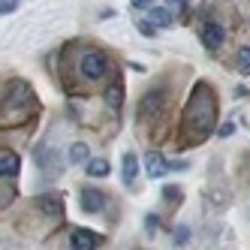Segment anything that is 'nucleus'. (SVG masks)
<instances>
[{"instance_id": "f257e3e1", "label": "nucleus", "mask_w": 250, "mask_h": 250, "mask_svg": "<svg viewBox=\"0 0 250 250\" xmlns=\"http://www.w3.org/2000/svg\"><path fill=\"white\" fill-rule=\"evenodd\" d=\"M105 73H109V61H105V55H100V51H87V55L82 58V76L84 79H103Z\"/></svg>"}, {"instance_id": "f03ea898", "label": "nucleus", "mask_w": 250, "mask_h": 250, "mask_svg": "<svg viewBox=\"0 0 250 250\" xmlns=\"http://www.w3.org/2000/svg\"><path fill=\"white\" fill-rule=\"evenodd\" d=\"M169 169H175L169 160L160 154V151H148V157H145V172L151 175V178H163Z\"/></svg>"}, {"instance_id": "7ed1b4c3", "label": "nucleus", "mask_w": 250, "mask_h": 250, "mask_svg": "<svg viewBox=\"0 0 250 250\" xmlns=\"http://www.w3.org/2000/svg\"><path fill=\"white\" fill-rule=\"evenodd\" d=\"M97 244H100V235L91 229H76L69 235V247L73 250H97Z\"/></svg>"}, {"instance_id": "20e7f679", "label": "nucleus", "mask_w": 250, "mask_h": 250, "mask_svg": "<svg viewBox=\"0 0 250 250\" xmlns=\"http://www.w3.org/2000/svg\"><path fill=\"white\" fill-rule=\"evenodd\" d=\"M223 40H226V30H223V24H217V21H208V24L202 27V42H205V48L217 51V48L223 45Z\"/></svg>"}, {"instance_id": "39448f33", "label": "nucleus", "mask_w": 250, "mask_h": 250, "mask_svg": "<svg viewBox=\"0 0 250 250\" xmlns=\"http://www.w3.org/2000/svg\"><path fill=\"white\" fill-rule=\"evenodd\" d=\"M79 202H82V208H84L87 214H94V211H103V205H105L103 193H100V190H94V187H84V190L79 193Z\"/></svg>"}, {"instance_id": "423d86ee", "label": "nucleus", "mask_w": 250, "mask_h": 250, "mask_svg": "<svg viewBox=\"0 0 250 250\" xmlns=\"http://www.w3.org/2000/svg\"><path fill=\"white\" fill-rule=\"evenodd\" d=\"M121 166H124V184H133L136 181V175H139V157L133 154V151H127L124 154V160H121Z\"/></svg>"}, {"instance_id": "0eeeda50", "label": "nucleus", "mask_w": 250, "mask_h": 250, "mask_svg": "<svg viewBox=\"0 0 250 250\" xmlns=\"http://www.w3.org/2000/svg\"><path fill=\"white\" fill-rule=\"evenodd\" d=\"M0 172H3V178L19 175V157H15V151H3V157H0Z\"/></svg>"}, {"instance_id": "6e6552de", "label": "nucleus", "mask_w": 250, "mask_h": 250, "mask_svg": "<svg viewBox=\"0 0 250 250\" xmlns=\"http://www.w3.org/2000/svg\"><path fill=\"white\" fill-rule=\"evenodd\" d=\"M91 151H87V145L84 142H76V145H69V163L73 166H79V163H91Z\"/></svg>"}, {"instance_id": "1a4fd4ad", "label": "nucleus", "mask_w": 250, "mask_h": 250, "mask_svg": "<svg viewBox=\"0 0 250 250\" xmlns=\"http://www.w3.org/2000/svg\"><path fill=\"white\" fill-rule=\"evenodd\" d=\"M151 21L160 24V27H172V12L163 9V6H151Z\"/></svg>"}, {"instance_id": "9d476101", "label": "nucleus", "mask_w": 250, "mask_h": 250, "mask_svg": "<svg viewBox=\"0 0 250 250\" xmlns=\"http://www.w3.org/2000/svg\"><path fill=\"white\" fill-rule=\"evenodd\" d=\"M87 175L91 178H105L109 175V163H105V160H91V163H87Z\"/></svg>"}, {"instance_id": "9b49d317", "label": "nucleus", "mask_w": 250, "mask_h": 250, "mask_svg": "<svg viewBox=\"0 0 250 250\" xmlns=\"http://www.w3.org/2000/svg\"><path fill=\"white\" fill-rule=\"evenodd\" d=\"M40 208H42L45 214H51V217H61V202L48 199V196H42V199H40Z\"/></svg>"}, {"instance_id": "f8f14e48", "label": "nucleus", "mask_w": 250, "mask_h": 250, "mask_svg": "<svg viewBox=\"0 0 250 250\" xmlns=\"http://www.w3.org/2000/svg\"><path fill=\"white\" fill-rule=\"evenodd\" d=\"M105 103H109L112 109H121V87H118V84L109 87V94H105Z\"/></svg>"}, {"instance_id": "ddd939ff", "label": "nucleus", "mask_w": 250, "mask_h": 250, "mask_svg": "<svg viewBox=\"0 0 250 250\" xmlns=\"http://www.w3.org/2000/svg\"><path fill=\"white\" fill-rule=\"evenodd\" d=\"M238 66H241V73H250V48L238 51Z\"/></svg>"}, {"instance_id": "4468645a", "label": "nucleus", "mask_w": 250, "mask_h": 250, "mask_svg": "<svg viewBox=\"0 0 250 250\" xmlns=\"http://www.w3.org/2000/svg\"><path fill=\"white\" fill-rule=\"evenodd\" d=\"M187 238H190V229L187 226H178L175 229V244H187Z\"/></svg>"}, {"instance_id": "2eb2a0df", "label": "nucleus", "mask_w": 250, "mask_h": 250, "mask_svg": "<svg viewBox=\"0 0 250 250\" xmlns=\"http://www.w3.org/2000/svg\"><path fill=\"white\" fill-rule=\"evenodd\" d=\"M15 6H19V0H0V12H3V15L15 12Z\"/></svg>"}, {"instance_id": "dca6fc26", "label": "nucleus", "mask_w": 250, "mask_h": 250, "mask_svg": "<svg viewBox=\"0 0 250 250\" xmlns=\"http://www.w3.org/2000/svg\"><path fill=\"white\" fill-rule=\"evenodd\" d=\"M166 6L175 9V12H184L187 9V0H166Z\"/></svg>"}, {"instance_id": "f3484780", "label": "nucleus", "mask_w": 250, "mask_h": 250, "mask_svg": "<svg viewBox=\"0 0 250 250\" xmlns=\"http://www.w3.org/2000/svg\"><path fill=\"white\" fill-rule=\"evenodd\" d=\"M139 33H142V37H154V27H148V21H139Z\"/></svg>"}, {"instance_id": "a211bd4d", "label": "nucleus", "mask_w": 250, "mask_h": 250, "mask_svg": "<svg viewBox=\"0 0 250 250\" xmlns=\"http://www.w3.org/2000/svg\"><path fill=\"white\" fill-rule=\"evenodd\" d=\"M145 229L148 232H157V214H148V217H145Z\"/></svg>"}, {"instance_id": "6ab92c4d", "label": "nucleus", "mask_w": 250, "mask_h": 250, "mask_svg": "<svg viewBox=\"0 0 250 250\" xmlns=\"http://www.w3.org/2000/svg\"><path fill=\"white\" fill-rule=\"evenodd\" d=\"M178 193H181L178 187H163V196H166V199H178Z\"/></svg>"}, {"instance_id": "aec40b11", "label": "nucleus", "mask_w": 250, "mask_h": 250, "mask_svg": "<svg viewBox=\"0 0 250 250\" xmlns=\"http://www.w3.org/2000/svg\"><path fill=\"white\" fill-rule=\"evenodd\" d=\"M130 3H133L136 9H148V6H151V0H130Z\"/></svg>"}, {"instance_id": "412c9836", "label": "nucleus", "mask_w": 250, "mask_h": 250, "mask_svg": "<svg viewBox=\"0 0 250 250\" xmlns=\"http://www.w3.org/2000/svg\"><path fill=\"white\" fill-rule=\"evenodd\" d=\"M232 130H235V127H232V124H223V127H220L217 133H220V136H232Z\"/></svg>"}]
</instances>
